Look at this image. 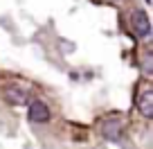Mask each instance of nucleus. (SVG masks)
Listing matches in <instances>:
<instances>
[{
	"instance_id": "1",
	"label": "nucleus",
	"mask_w": 153,
	"mask_h": 149,
	"mask_svg": "<svg viewBox=\"0 0 153 149\" xmlns=\"http://www.w3.org/2000/svg\"><path fill=\"white\" fill-rule=\"evenodd\" d=\"M131 25H133L135 34H137L140 39H149V34H151V23H149L146 11L135 9L133 14H131Z\"/></svg>"
},
{
	"instance_id": "2",
	"label": "nucleus",
	"mask_w": 153,
	"mask_h": 149,
	"mask_svg": "<svg viewBox=\"0 0 153 149\" xmlns=\"http://www.w3.org/2000/svg\"><path fill=\"white\" fill-rule=\"evenodd\" d=\"M27 118H29V122H34V124L48 122V120H50V109H48V104H45V102H41V100H34V102H29Z\"/></svg>"
},
{
	"instance_id": "3",
	"label": "nucleus",
	"mask_w": 153,
	"mask_h": 149,
	"mask_svg": "<svg viewBox=\"0 0 153 149\" xmlns=\"http://www.w3.org/2000/svg\"><path fill=\"white\" fill-rule=\"evenodd\" d=\"M101 136L106 140H120L122 138V120L120 118H108V120L101 124Z\"/></svg>"
},
{
	"instance_id": "4",
	"label": "nucleus",
	"mask_w": 153,
	"mask_h": 149,
	"mask_svg": "<svg viewBox=\"0 0 153 149\" xmlns=\"http://www.w3.org/2000/svg\"><path fill=\"white\" fill-rule=\"evenodd\" d=\"M5 97H7L9 104L23 106V104H27V100H29V91L27 88H20V86H9L5 91Z\"/></svg>"
},
{
	"instance_id": "5",
	"label": "nucleus",
	"mask_w": 153,
	"mask_h": 149,
	"mask_svg": "<svg viewBox=\"0 0 153 149\" xmlns=\"http://www.w3.org/2000/svg\"><path fill=\"white\" fill-rule=\"evenodd\" d=\"M137 109H140V113H142L146 120L153 118V91L151 88L142 93V97H140V102H137Z\"/></svg>"
},
{
	"instance_id": "6",
	"label": "nucleus",
	"mask_w": 153,
	"mask_h": 149,
	"mask_svg": "<svg viewBox=\"0 0 153 149\" xmlns=\"http://www.w3.org/2000/svg\"><path fill=\"white\" fill-rule=\"evenodd\" d=\"M142 70L146 72H151V52H146V57H144V61H142Z\"/></svg>"
}]
</instances>
